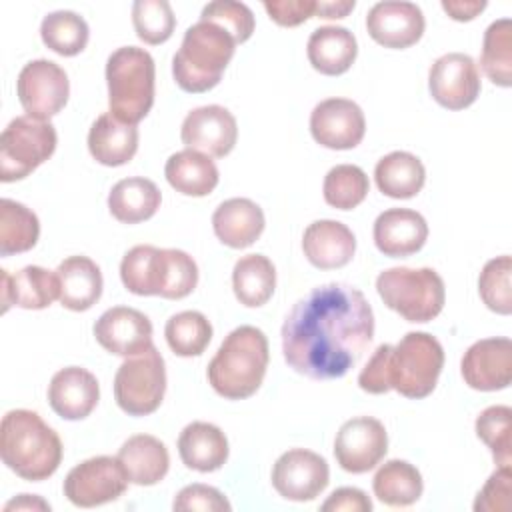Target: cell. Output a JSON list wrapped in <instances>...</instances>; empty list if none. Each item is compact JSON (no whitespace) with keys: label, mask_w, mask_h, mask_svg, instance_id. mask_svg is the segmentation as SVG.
<instances>
[{"label":"cell","mask_w":512,"mask_h":512,"mask_svg":"<svg viewBox=\"0 0 512 512\" xmlns=\"http://www.w3.org/2000/svg\"><path fill=\"white\" fill-rule=\"evenodd\" d=\"M374 338V312L366 296L330 282L300 298L282 324L286 364L312 380L342 378Z\"/></svg>","instance_id":"1"},{"label":"cell","mask_w":512,"mask_h":512,"mask_svg":"<svg viewBox=\"0 0 512 512\" xmlns=\"http://www.w3.org/2000/svg\"><path fill=\"white\" fill-rule=\"evenodd\" d=\"M0 454L2 462L22 480L42 482L58 470L62 442L38 412L16 408L2 418Z\"/></svg>","instance_id":"2"},{"label":"cell","mask_w":512,"mask_h":512,"mask_svg":"<svg viewBox=\"0 0 512 512\" xmlns=\"http://www.w3.org/2000/svg\"><path fill=\"white\" fill-rule=\"evenodd\" d=\"M270 352L268 338L256 326L234 328L208 364V382L226 400H244L260 388Z\"/></svg>","instance_id":"3"},{"label":"cell","mask_w":512,"mask_h":512,"mask_svg":"<svg viewBox=\"0 0 512 512\" xmlns=\"http://www.w3.org/2000/svg\"><path fill=\"white\" fill-rule=\"evenodd\" d=\"M236 50V40L222 26L198 20L182 38L178 52L172 58V76L176 84L190 94L212 90Z\"/></svg>","instance_id":"4"},{"label":"cell","mask_w":512,"mask_h":512,"mask_svg":"<svg viewBox=\"0 0 512 512\" xmlns=\"http://www.w3.org/2000/svg\"><path fill=\"white\" fill-rule=\"evenodd\" d=\"M156 66L150 52L138 46L116 48L106 62L108 108L124 124H138L154 104Z\"/></svg>","instance_id":"5"},{"label":"cell","mask_w":512,"mask_h":512,"mask_svg":"<svg viewBox=\"0 0 512 512\" xmlns=\"http://www.w3.org/2000/svg\"><path fill=\"white\" fill-rule=\"evenodd\" d=\"M376 290L382 302L408 322L434 320L446 302L444 280L432 268H388L378 274Z\"/></svg>","instance_id":"6"},{"label":"cell","mask_w":512,"mask_h":512,"mask_svg":"<svg viewBox=\"0 0 512 512\" xmlns=\"http://www.w3.org/2000/svg\"><path fill=\"white\" fill-rule=\"evenodd\" d=\"M444 366V348L428 332H408L390 350V390L420 400L432 394Z\"/></svg>","instance_id":"7"},{"label":"cell","mask_w":512,"mask_h":512,"mask_svg":"<svg viewBox=\"0 0 512 512\" xmlns=\"http://www.w3.org/2000/svg\"><path fill=\"white\" fill-rule=\"evenodd\" d=\"M56 144L58 136L50 120L16 116L0 136V180L26 178L54 154Z\"/></svg>","instance_id":"8"},{"label":"cell","mask_w":512,"mask_h":512,"mask_svg":"<svg viewBox=\"0 0 512 512\" xmlns=\"http://www.w3.org/2000/svg\"><path fill=\"white\" fill-rule=\"evenodd\" d=\"M166 392V366L152 344L148 350L128 356L114 376V398L128 416H146L158 410Z\"/></svg>","instance_id":"9"},{"label":"cell","mask_w":512,"mask_h":512,"mask_svg":"<svg viewBox=\"0 0 512 512\" xmlns=\"http://www.w3.org/2000/svg\"><path fill=\"white\" fill-rule=\"evenodd\" d=\"M128 476L118 458L94 456L76 464L64 480V496L80 508H94L120 498Z\"/></svg>","instance_id":"10"},{"label":"cell","mask_w":512,"mask_h":512,"mask_svg":"<svg viewBox=\"0 0 512 512\" xmlns=\"http://www.w3.org/2000/svg\"><path fill=\"white\" fill-rule=\"evenodd\" d=\"M16 94L22 108L26 110V116L36 120H50L68 102V74L52 60H32L18 74Z\"/></svg>","instance_id":"11"},{"label":"cell","mask_w":512,"mask_h":512,"mask_svg":"<svg viewBox=\"0 0 512 512\" xmlns=\"http://www.w3.org/2000/svg\"><path fill=\"white\" fill-rule=\"evenodd\" d=\"M388 452V434L380 420L356 416L346 420L334 440V456L342 470L364 474L372 470Z\"/></svg>","instance_id":"12"},{"label":"cell","mask_w":512,"mask_h":512,"mask_svg":"<svg viewBox=\"0 0 512 512\" xmlns=\"http://www.w3.org/2000/svg\"><path fill=\"white\" fill-rule=\"evenodd\" d=\"M330 480L328 462L306 448L284 452L272 466L274 490L292 502L314 500Z\"/></svg>","instance_id":"13"},{"label":"cell","mask_w":512,"mask_h":512,"mask_svg":"<svg viewBox=\"0 0 512 512\" xmlns=\"http://www.w3.org/2000/svg\"><path fill=\"white\" fill-rule=\"evenodd\" d=\"M430 96L448 110H464L480 94L476 62L462 52H448L434 60L428 72Z\"/></svg>","instance_id":"14"},{"label":"cell","mask_w":512,"mask_h":512,"mask_svg":"<svg viewBox=\"0 0 512 512\" xmlns=\"http://www.w3.org/2000/svg\"><path fill=\"white\" fill-rule=\"evenodd\" d=\"M366 132L362 108L348 98H328L314 106L310 114L312 138L330 150L356 148Z\"/></svg>","instance_id":"15"},{"label":"cell","mask_w":512,"mask_h":512,"mask_svg":"<svg viewBox=\"0 0 512 512\" xmlns=\"http://www.w3.org/2000/svg\"><path fill=\"white\" fill-rule=\"evenodd\" d=\"M180 138L190 150L224 158L236 146L238 124L228 108L208 104L186 114L180 128Z\"/></svg>","instance_id":"16"},{"label":"cell","mask_w":512,"mask_h":512,"mask_svg":"<svg viewBox=\"0 0 512 512\" xmlns=\"http://www.w3.org/2000/svg\"><path fill=\"white\" fill-rule=\"evenodd\" d=\"M460 372L464 382L480 392H496L512 380V340L506 336L482 338L462 356Z\"/></svg>","instance_id":"17"},{"label":"cell","mask_w":512,"mask_h":512,"mask_svg":"<svg viewBox=\"0 0 512 512\" xmlns=\"http://www.w3.org/2000/svg\"><path fill=\"white\" fill-rule=\"evenodd\" d=\"M424 28V14L414 2L384 0L376 2L366 14L370 38L384 48H408L422 38Z\"/></svg>","instance_id":"18"},{"label":"cell","mask_w":512,"mask_h":512,"mask_svg":"<svg viewBox=\"0 0 512 512\" xmlns=\"http://www.w3.org/2000/svg\"><path fill=\"white\" fill-rule=\"evenodd\" d=\"M94 336L106 352L128 358L152 346V324L136 308L112 306L96 320Z\"/></svg>","instance_id":"19"},{"label":"cell","mask_w":512,"mask_h":512,"mask_svg":"<svg viewBox=\"0 0 512 512\" xmlns=\"http://www.w3.org/2000/svg\"><path fill=\"white\" fill-rule=\"evenodd\" d=\"M374 244L390 258H404L416 254L428 238V224L424 216L410 208H388L374 220Z\"/></svg>","instance_id":"20"},{"label":"cell","mask_w":512,"mask_h":512,"mask_svg":"<svg viewBox=\"0 0 512 512\" xmlns=\"http://www.w3.org/2000/svg\"><path fill=\"white\" fill-rule=\"evenodd\" d=\"M100 400V386L92 372L80 366L58 370L48 384V404L64 420L86 418Z\"/></svg>","instance_id":"21"},{"label":"cell","mask_w":512,"mask_h":512,"mask_svg":"<svg viewBox=\"0 0 512 512\" xmlns=\"http://www.w3.org/2000/svg\"><path fill=\"white\" fill-rule=\"evenodd\" d=\"M2 278V312L10 306L24 310H42L60 298V282L56 270L50 272L42 266H24L14 276L8 270H0Z\"/></svg>","instance_id":"22"},{"label":"cell","mask_w":512,"mask_h":512,"mask_svg":"<svg viewBox=\"0 0 512 512\" xmlns=\"http://www.w3.org/2000/svg\"><path fill=\"white\" fill-rule=\"evenodd\" d=\"M302 250L308 262L320 270L342 268L356 252V238L338 220H316L304 230Z\"/></svg>","instance_id":"23"},{"label":"cell","mask_w":512,"mask_h":512,"mask_svg":"<svg viewBox=\"0 0 512 512\" xmlns=\"http://www.w3.org/2000/svg\"><path fill=\"white\" fill-rule=\"evenodd\" d=\"M264 212L250 198L224 200L212 214L216 238L230 248H248L264 232Z\"/></svg>","instance_id":"24"},{"label":"cell","mask_w":512,"mask_h":512,"mask_svg":"<svg viewBox=\"0 0 512 512\" xmlns=\"http://www.w3.org/2000/svg\"><path fill=\"white\" fill-rule=\"evenodd\" d=\"M60 282V302L72 312L92 308L102 296V272L88 256H70L56 268Z\"/></svg>","instance_id":"25"},{"label":"cell","mask_w":512,"mask_h":512,"mask_svg":"<svg viewBox=\"0 0 512 512\" xmlns=\"http://www.w3.org/2000/svg\"><path fill=\"white\" fill-rule=\"evenodd\" d=\"M178 454L190 470L214 472L228 460V438L210 422H192L178 436Z\"/></svg>","instance_id":"26"},{"label":"cell","mask_w":512,"mask_h":512,"mask_svg":"<svg viewBox=\"0 0 512 512\" xmlns=\"http://www.w3.org/2000/svg\"><path fill=\"white\" fill-rule=\"evenodd\" d=\"M306 54L314 70L326 76H340L356 60V36L344 26H320L306 44Z\"/></svg>","instance_id":"27"},{"label":"cell","mask_w":512,"mask_h":512,"mask_svg":"<svg viewBox=\"0 0 512 512\" xmlns=\"http://www.w3.org/2000/svg\"><path fill=\"white\" fill-rule=\"evenodd\" d=\"M116 458L124 466L128 480L138 486L158 484L170 468L168 448L164 442L150 434L130 436L120 446Z\"/></svg>","instance_id":"28"},{"label":"cell","mask_w":512,"mask_h":512,"mask_svg":"<svg viewBox=\"0 0 512 512\" xmlns=\"http://www.w3.org/2000/svg\"><path fill=\"white\" fill-rule=\"evenodd\" d=\"M88 150L104 166H122L138 150V128L120 122L110 112L100 114L88 132Z\"/></svg>","instance_id":"29"},{"label":"cell","mask_w":512,"mask_h":512,"mask_svg":"<svg viewBox=\"0 0 512 512\" xmlns=\"http://www.w3.org/2000/svg\"><path fill=\"white\" fill-rule=\"evenodd\" d=\"M164 176L168 184L184 196H208L218 186V168L210 156L196 150H180L166 160Z\"/></svg>","instance_id":"30"},{"label":"cell","mask_w":512,"mask_h":512,"mask_svg":"<svg viewBox=\"0 0 512 512\" xmlns=\"http://www.w3.org/2000/svg\"><path fill=\"white\" fill-rule=\"evenodd\" d=\"M162 194L158 186L142 176L116 182L108 194V210L122 224H138L150 220L160 208Z\"/></svg>","instance_id":"31"},{"label":"cell","mask_w":512,"mask_h":512,"mask_svg":"<svg viewBox=\"0 0 512 512\" xmlns=\"http://www.w3.org/2000/svg\"><path fill=\"white\" fill-rule=\"evenodd\" d=\"M374 180L382 194L390 198H412L416 196L424 182H426V170L418 156L394 150L378 160L374 168Z\"/></svg>","instance_id":"32"},{"label":"cell","mask_w":512,"mask_h":512,"mask_svg":"<svg viewBox=\"0 0 512 512\" xmlns=\"http://www.w3.org/2000/svg\"><path fill=\"white\" fill-rule=\"evenodd\" d=\"M372 490L382 504L400 508L418 502L424 490V482L414 464L394 458L378 468L372 480Z\"/></svg>","instance_id":"33"},{"label":"cell","mask_w":512,"mask_h":512,"mask_svg":"<svg viewBox=\"0 0 512 512\" xmlns=\"http://www.w3.org/2000/svg\"><path fill=\"white\" fill-rule=\"evenodd\" d=\"M232 288L240 304L258 308L266 304L276 288V268L264 254H246L236 260Z\"/></svg>","instance_id":"34"},{"label":"cell","mask_w":512,"mask_h":512,"mask_svg":"<svg viewBox=\"0 0 512 512\" xmlns=\"http://www.w3.org/2000/svg\"><path fill=\"white\" fill-rule=\"evenodd\" d=\"M40 236L38 216L24 204L2 198L0 200V254L12 256L28 252L36 246Z\"/></svg>","instance_id":"35"},{"label":"cell","mask_w":512,"mask_h":512,"mask_svg":"<svg viewBox=\"0 0 512 512\" xmlns=\"http://www.w3.org/2000/svg\"><path fill=\"white\" fill-rule=\"evenodd\" d=\"M162 272V248L138 244L120 262V280L136 296H158Z\"/></svg>","instance_id":"36"},{"label":"cell","mask_w":512,"mask_h":512,"mask_svg":"<svg viewBox=\"0 0 512 512\" xmlns=\"http://www.w3.org/2000/svg\"><path fill=\"white\" fill-rule=\"evenodd\" d=\"M480 66L488 76V80H492L496 86H502V88L512 86V20L510 18L494 20L486 28Z\"/></svg>","instance_id":"37"},{"label":"cell","mask_w":512,"mask_h":512,"mask_svg":"<svg viewBox=\"0 0 512 512\" xmlns=\"http://www.w3.org/2000/svg\"><path fill=\"white\" fill-rule=\"evenodd\" d=\"M42 42L60 56L80 54L90 38L86 20L72 10H56L42 18L40 24Z\"/></svg>","instance_id":"38"},{"label":"cell","mask_w":512,"mask_h":512,"mask_svg":"<svg viewBox=\"0 0 512 512\" xmlns=\"http://www.w3.org/2000/svg\"><path fill=\"white\" fill-rule=\"evenodd\" d=\"M164 336L176 356H200L212 340V324L198 310H184L168 318Z\"/></svg>","instance_id":"39"},{"label":"cell","mask_w":512,"mask_h":512,"mask_svg":"<svg viewBox=\"0 0 512 512\" xmlns=\"http://www.w3.org/2000/svg\"><path fill=\"white\" fill-rule=\"evenodd\" d=\"M368 176L356 164H338L328 170L324 178V200L332 208L352 210L364 202L368 194Z\"/></svg>","instance_id":"40"},{"label":"cell","mask_w":512,"mask_h":512,"mask_svg":"<svg viewBox=\"0 0 512 512\" xmlns=\"http://www.w3.org/2000/svg\"><path fill=\"white\" fill-rule=\"evenodd\" d=\"M476 436L490 448L498 466L512 462V410L510 406H488L476 418Z\"/></svg>","instance_id":"41"},{"label":"cell","mask_w":512,"mask_h":512,"mask_svg":"<svg viewBox=\"0 0 512 512\" xmlns=\"http://www.w3.org/2000/svg\"><path fill=\"white\" fill-rule=\"evenodd\" d=\"M198 284V266L190 254L178 248H162V276L158 296L186 298Z\"/></svg>","instance_id":"42"},{"label":"cell","mask_w":512,"mask_h":512,"mask_svg":"<svg viewBox=\"0 0 512 512\" xmlns=\"http://www.w3.org/2000/svg\"><path fill=\"white\" fill-rule=\"evenodd\" d=\"M512 260L508 254L488 260L478 278V292L482 302L496 314L508 316L512 312V288H510Z\"/></svg>","instance_id":"43"},{"label":"cell","mask_w":512,"mask_h":512,"mask_svg":"<svg viewBox=\"0 0 512 512\" xmlns=\"http://www.w3.org/2000/svg\"><path fill=\"white\" fill-rule=\"evenodd\" d=\"M136 36L146 44L166 42L176 26V16L166 0H136L132 4Z\"/></svg>","instance_id":"44"},{"label":"cell","mask_w":512,"mask_h":512,"mask_svg":"<svg viewBox=\"0 0 512 512\" xmlns=\"http://www.w3.org/2000/svg\"><path fill=\"white\" fill-rule=\"evenodd\" d=\"M200 20L214 22L228 30L236 44L246 42L254 32V14L244 2L234 0H214L202 8Z\"/></svg>","instance_id":"45"},{"label":"cell","mask_w":512,"mask_h":512,"mask_svg":"<svg viewBox=\"0 0 512 512\" xmlns=\"http://www.w3.org/2000/svg\"><path fill=\"white\" fill-rule=\"evenodd\" d=\"M172 508L178 512H228L232 506L218 488L208 484H188L176 494Z\"/></svg>","instance_id":"46"},{"label":"cell","mask_w":512,"mask_h":512,"mask_svg":"<svg viewBox=\"0 0 512 512\" xmlns=\"http://www.w3.org/2000/svg\"><path fill=\"white\" fill-rule=\"evenodd\" d=\"M510 466H498L474 500L476 512H506L510 506Z\"/></svg>","instance_id":"47"},{"label":"cell","mask_w":512,"mask_h":512,"mask_svg":"<svg viewBox=\"0 0 512 512\" xmlns=\"http://www.w3.org/2000/svg\"><path fill=\"white\" fill-rule=\"evenodd\" d=\"M392 344H380L370 356L368 364L358 374V386L368 394H386L390 390L388 382V358Z\"/></svg>","instance_id":"48"},{"label":"cell","mask_w":512,"mask_h":512,"mask_svg":"<svg viewBox=\"0 0 512 512\" xmlns=\"http://www.w3.org/2000/svg\"><path fill=\"white\" fill-rule=\"evenodd\" d=\"M264 10L278 26H298L316 14L314 0H266Z\"/></svg>","instance_id":"49"},{"label":"cell","mask_w":512,"mask_h":512,"mask_svg":"<svg viewBox=\"0 0 512 512\" xmlns=\"http://www.w3.org/2000/svg\"><path fill=\"white\" fill-rule=\"evenodd\" d=\"M320 508L324 512H370L372 500L360 488L344 486L334 490Z\"/></svg>","instance_id":"50"},{"label":"cell","mask_w":512,"mask_h":512,"mask_svg":"<svg viewBox=\"0 0 512 512\" xmlns=\"http://www.w3.org/2000/svg\"><path fill=\"white\" fill-rule=\"evenodd\" d=\"M486 8L484 0H442V10L458 22L474 20Z\"/></svg>","instance_id":"51"},{"label":"cell","mask_w":512,"mask_h":512,"mask_svg":"<svg viewBox=\"0 0 512 512\" xmlns=\"http://www.w3.org/2000/svg\"><path fill=\"white\" fill-rule=\"evenodd\" d=\"M356 6L354 0H336V2H316V16L334 20V18H344L348 12H352Z\"/></svg>","instance_id":"52"},{"label":"cell","mask_w":512,"mask_h":512,"mask_svg":"<svg viewBox=\"0 0 512 512\" xmlns=\"http://www.w3.org/2000/svg\"><path fill=\"white\" fill-rule=\"evenodd\" d=\"M4 510H50V504L44 502L40 496L36 494H20L18 498L10 500Z\"/></svg>","instance_id":"53"}]
</instances>
